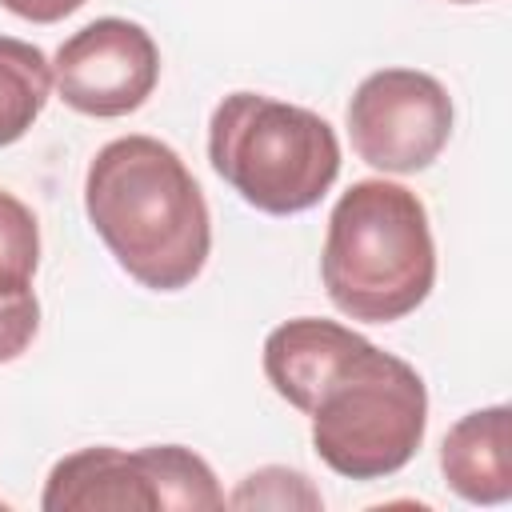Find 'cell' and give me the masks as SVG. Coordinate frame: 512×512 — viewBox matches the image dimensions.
<instances>
[{
    "mask_svg": "<svg viewBox=\"0 0 512 512\" xmlns=\"http://www.w3.org/2000/svg\"><path fill=\"white\" fill-rule=\"evenodd\" d=\"M84 212L116 264L152 292H180L208 264L204 192L180 152L156 136H120L92 156Z\"/></svg>",
    "mask_w": 512,
    "mask_h": 512,
    "instance_id": "cell-1",
    "label": "cell"
},
{
    "mask_svg": "<svg viewBox=\"0 0 512 512\" xmlns=\"http://www.w3.org/2000/svg\"><path fill=\"white\" fill-rule=\"evenodd\" d=\"M52 96L48 56L16 36H0V148L16 144Z\"/></svg>",
    "mask_w": 512,
    "mask_h": 512,
    "instance_id": "cell-10",
    "label": "cell"
},
{
    "mask_svg": "<svg viewBox=\"0 0 512 512\" xmlns=\"http://www.w3.org/2000/svg\"><path fill=\"white\" fill-rule=\"evenodd\" d=\"M160 80V48L148 28L124 16H100L72 32L52 60V88L60 100L96 120L136 112Z\"/></svg>",
    "mask_w": 512,
    "mask_h": 512,
    "instance_id": "cell-7",
    "label": "cell"
},
{
    "mask_svg": "<svg viewBox=\"0 0 512 512\" xmlns=\"http://www.w3.org/2000/svg\"><path fill=\"white\" fill-rule=\"evenodd\" d=\"M364 344L360 332L320 320V316H296L268 332L264 340V376L276 388L280 400H288L296 412H312L336 368Z\"/></svg>",
    "mask_w": 512,
    "mask_h": 512,
    "instance_id": "cell-8",
    "label": "cell"
},
{
    "mask_svg": "<svg viewBox=\"0 0 512 512\" xmlns=\"http://www.w3.org/2000/svg\"><path fill=\"white\" fill-rule=\"evenodd\" d=\"M224 504L232 508H324V496L312 488L304 472L268 464V468L248 472Z\"/></svg>",
    "mask_w": 512,
    "mask_h": 512,
    "instance_id": "cell-12",
    "label": "cell"
},
{
    "mask_svg": "<svg viewBox=\"0 0 512 512\" xmlns=\"http://www.w3.org/2000/svg\"><path fill=\"white\" fill-rule=\"evenodd\" d=\"M312 416L316 456L348 480H384L400 472L428 428L424 376L364 340L328 380Z\"/></svg>",
    "mask_w": 512,
    "mask_h": 512,
    "instance_id": "cell-4",
    "label": "cell"
},
{
    "mask_svg": "<svg viewBox=\"0 0 512 512\" xmlns=\"http://www.w3.org/2000/svg\"><path fill=\"white\" fill-rule=\"evenodd\" d=\"M452 4H480V0H452Z\"/></svg>",
    "mask_w": 512,
    "mask_h": 512,
    "instance_id": "cell-15",
    "label": "cell"
},
{
    "mask_svg": "<svg viewBox=\"0 0 512 512\" xmlns=\"http://www.w3.org/2000/svg\"><path fill=\"white\" fill-rule=\"evenodd\" d=\"M44 512H156V508H224V492L184 444H148L136 452L96 444L52 464L40 496Z\"/></svg>",
    "mask_w": 512,
    "mask_h": 512,
    "instance_id": "cell-5",
    "label": "cell"
},
{
    "mask_svg": "<svg viewBox=\"0 0 512 512\" xmlns=\"http://www.w3.org/2000/svg\"><path fill=\"white\" fill-rule=\"evenodd\" d=\"M348 136L356 156L380 172H424L448 148L452 96L428 72L380 68L348 100Z\"/></svg>",
    "mask_w": 512,
    "mask_h": 512,
    "instance_id": "cell-6",
    "label": "cell"
},
{
    "mask_svg": "<svg viewBox=\"0 0 512 512\" xmlns=\"http://www.w3.org/2000/svg\"><path fill=\"white\" fill-rule=\"evenodd\" d=\"M208 160L256 212L296 216L316 208L336 184L340 140L312 108L264 92H232L212 108Z\"/></svg>",
    "mask_w": 512,
    "mask_h": 512,
    "instance_id": "cell-3",
    "label": "cell"
},
{
    "mask_svg": "<svg viewBox=\"0 0 512 512\" xmlns=\"http://www.w3.org/2000/svg\"><path fill=\"white\" fill-rule=\"evenodd\" d=\"M12 16L32 20V24H56L64 16H72L76 8H84V0H0Z\"/></svg>",
    "mask_w": 512,
    "mask_h": 512,
    "instance_id": "cell-14",
    "label": "cell"
},
{
    "mask_svg": "<svg viewBox=\"0 0 512 512\" xmlns=\"http://www.w3.org/2000/svg\"><path fill=\"white\" fill-rule=\"evenodd\" d=\"M40 264V228L24 200L0 188V296L28 292Z\"/></svg>",
    "mask_w": 512,
    "mask_h": 512,
    "instance_id": "cell-11",
    "label": "cell"
},
{
    "mask_svg": "<svg viewBox=\"0 0 512 512\" xmlns=\"http://www.w3.org/2000/svg\"><path fill=\"white\" fill-rule=\"evenodd\" d=\"M320 280L348 320L392 324L416 312L436 284L424 200L392 180H356L328 216Z\"/></svg>",
    "mask_w": 512,
    "mask_h": 512,
    "instance_id": "cell-2",
    "label": "cell"
},
{
    "mask_svg": "<svg viewBox=\"0 0 512 512\" xmlns=\"http://www.w3.org/2000/svg\"><path fill=\"white\" fill-rule=\"evenodd\" d=\"M40 332V300L36 292H12L0 296V364L24 356V348Z\"/></svg>",
    "mask_w": 512,
    "mask_h": 512,
    "instance_id": "cell-13",
    "label": "cell"
},
{
    "mask_svg": "<svg viewBox=\"0 0 512 512\" xmlns=\"http://www.w3.org/2000/svg\"><path fill=\"white\" fill-rule=\"evenodd\" d=\"M440 472L468 504L512 500V408L492 404L460 416L440 444Z\"/></svg>",
    "mask_w": 512,
    "mask_h": 512,
    "instance_id": "cell-9",
    "label": "cell"
}]
</instances>
